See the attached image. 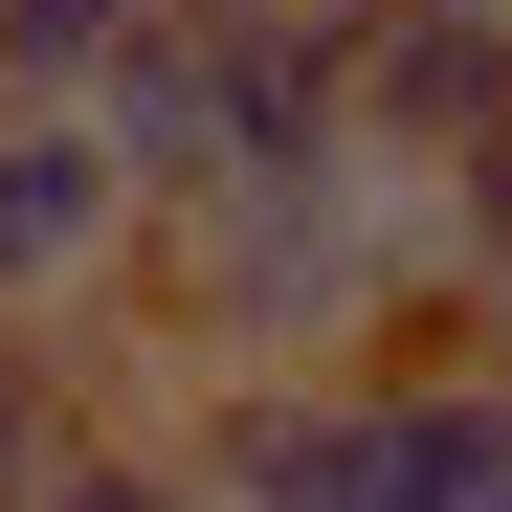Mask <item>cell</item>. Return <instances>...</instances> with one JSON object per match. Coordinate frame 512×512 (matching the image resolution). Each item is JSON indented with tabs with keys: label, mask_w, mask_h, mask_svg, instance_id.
Listing matches in <instances>:
<instances>
[{
	"label": "cell",
	"mask_w": 512,
	"mask_h": 512,
	"mask_svg": "<svg viewBox=\"0 0 512 512\" xmlns=\"http://www.w3.org/2000/svg\"><path fill=\"white\" fill-rule=\"evenodd\" d=\"M156 23V0H0V112H90V67Z\"/></svg>",
	"instance_id": "6"
},
{
	"label": "cell",
	"mask_w": 512,
	"mask_h": 512,
	"mask_svg": "<svg viewBox=\"0 0 512 512\" xmlns=\"http://www.w3.org/2000/svg\"><path fill=\"white\" fill-rule=\"evenodd\" d=\"M156 423L201 512H379V379H179Z\"/></svg>",
	"instance_id": "3"
},
{
	"label": "cell",
	"mask_w": 512,
	"mask_h": 512,
	"mask_svg": "<svg viewBox=\"0 0 512 512\" xmlns=\"http://www.w3.org/2000/svg\"><path fill=\"white\" fill-rule=\"evenodd\" d=\"M334 134H357V179L446 201L512 134V0H357L334 23Z\"/></svg>",
	"instance_id": "1"
},
{
	"label": "cell",
	"mask_w": 512,
	"mask_h": 512,
	"mask_svg": "<svg viewBox=\"0 0 512 512\" xmlns=\"http://www.w3.org/2000/svg\"><path fill=\"white\" fill-rule=\"evenodd\" d=\"M67 423H90V357H45V334H0V512H45Z\"/></svg>",
	"instance_id": "8"
},
{
	"label": "cell",
	"mask_w": 512,
	"mask_h": 512,
	"mask_svg": "<svg viewBox=\"0 0 512 512\" xmlns=\"http://www.w3.org/2000/svg\"><path fill=\"white\" fill-rule=\"evenodd\" d=\"M134 268H156V223L90 156V112H0V334H90L134 312Z\"/></svg>",
	"instance_id": "2"
},
{
	"label": "cell",
	"mask_w": 512,
	"mask_h": 512,
	"mask_svg": "<svg viewBox=\"0 0 512 512\" xmlns=\"http://www.w3.org/2000/svg\"><path fill=\"white\" fill-rule=\"evenodd\" d=\"M45 512H201V490H179V423L90 401V423H67V468H45Z\"/></svg>",
	"instance_id": "7"
},
{
	"label": "cell",
	"mask_w": 512,
	"mask_h": 512,
	"mask_svg": "<svg viewBox=\"0 0 512 512\" xmlns=\"http://www.w3.org/2000/svg\"><path fill=\"white\" fill-rule=\"evenodd\" d=\"M379 512H512V357H379Z\"/></svg>",
	"instance_id": "4"
},
{
	"label": "cell",
	"mask_w": 512,
	"mask_h": 512,
	"mask_svg": "<svg viewBox=\"0 0 512 512\" xmlns=\"http://www.w3.org/2000/svg\"><path fill=\"white\" fill-rule=\"evenodd\" d=\"M90 156L134 179V223L223 201V90H201V23H134V45L90 67Z\"/></svg>",
	"instance_id": "5"
}]
</instances>
